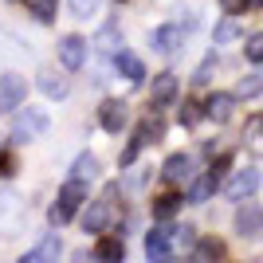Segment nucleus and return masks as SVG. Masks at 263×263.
Returning a JSON list of instances; mask_svg holds the SVG:
<instances>
[{"label": "nucleus", "instance_id": "nucleus-1", "mask_svg": "<svg viewBox=\"0 0 263 263\" xmlns=\"http://www.w3.org/2000/svg\"><path fill=\"white\" fill-rule=\"evenodd\" d=\"M83 197H87V181H67L63 189H59V200H55L51 209H47V220H51V228H63L67 220L75 216V209L83 204Z\"/></svg>", "mask_w": 263, "mask_h": 263}, {"label": "nucleus", "instance_id": "nucleus-11", "mask_svg": "<svg viewBox=\"0 0 263 263\" xmlns=\"http://www.w3.org/2000/svg\"><path fill=\"white\" fill-rule=\"evenodd\" d=\"M59 255H63V240H59V232H47L44 240L24 255V263H55Z\"/></svg>", "mask_w": 263, "mask_h": 263}, {"label": "nucleus", "instance_id": "nucleus-13", "mask_svg": "<svg viewBox=\"0 0 263 263\" xmlns=\"http://www.w3.org/2000/svg\"><path fill=\"white\" fill-rule=\"evenodd\" d=\"M145 255H149V259H169V255H173L169 228H149L145 232Z\"/></svg>", "mask_w": 263, "mask_h": 263}, {"label": "nucleus", "instance_id": "nucleus-10", "mask_svg": "<svg viewBox=\"0 0 263 263\" xmlns=\"http://www.w3.org/2000/svg\"><path fill=\"white\" fill-rule=\"evenodd\" d=\"M181 40H185V28H181V24H161V28L149 35V44H154L157 55H173L177 47H181Z\"/></svg>", "mask_w": 263, "mask_h": 263}, {"label": "nucleus", "instance_id": "nucleus-19", "mask_svg": "<svg viewBox=\"0 0 263 263\" xmlns=\"http://www.w3.org/2000/svg\"><path fill=\"white\" fill-rule=\"evenodd\" d=\"M71 177H75V181H95V177H99V157L95 154H79L75 165H71Z\"/></svg>", "mask_w": 263, "mask_h": 263}, {"label": "nucleus", "instance_id": "nucleus-29", "mask_svg": "<svg viewBox=\"0 0 263 263\" xmlns=\"http://www.w3.org/2000/svg\"><path fill=\"white\" fill-rule=\"evenodd\" d=\"M243 55H248V63H263V32L248 35V44H243Z\"/></svg>", "mask_w": 263, "mask_h": 263}, {"label": "nucleus", "instance_id": "nucleus-28", "mask_svg": "<svg viewBox=\"0 0 263 263\" xmlns=\"http://www.w3.org/2000/svg\"><path fill=\"white\" fill-rule=\"evenodd\" d=\"M169 243H173V248H193V243H197V232L189 228H169Z\"/></svg>", "mask_w": 263, "mask_h": 263}, {"label": "nucleus", "instance_id": "nucleus-8", "mask_svg": "<svg viewBox=\"0 0 263 263\" xmlns=\"http://www.w3.org/2000/svg\"><path fill=\"white\" fill-rule=\"evenodd\" d=\"M236 232H240V236H259L263 232V209L259 204L240 200V209H236Z\"/></svg>", "mask_w": 263, "mask_h": 263}, {"label": "nucleus", "instance_id": "nucleus-16", "mask_svg": "<svg viewBox=\"0 0 263 263\" xmlns=\"http://www.w3.org/2000/svg\"><path fill=\"white\" fill-rule=\"evenodd\" d=\"M106 224H110V204L106 200H95V204L83 212V228L87 232H106Z\"/></svg>", "mask_w": 263, "mask_h": 263}, {"label": "nucleus", "instance_id": "nucleus-22", "mask_svg": "<svg viewBox=\"0 0 263 263\" xmlns=\"http://www.w3.org/2000/svg\"><path fill=\"white\" fill-rule=\"evenodd\" d=\"M28 4V12H32L40 24H51L55 20V8H59V0H24Z\"/></svg>", "mask_w": 263, "mask_h": 263}, {"label": "nucleus", "instance_id": "nucleus-26", "mask_svg": "<svg viewBox=\"0 0 263 263\" xmlns=\"http://www.w3.org/2000/svg\"><path fill=\"white\" fill-rule=\"evenodd\" d=\"M243 138H248V142H252L255 149L263 154V114H252V118H248V126H243Z\"/></svg>", "mask_w": 263, "mask_h": 263}, {"label": "nucleus", "instance_id": "nucleus-20", "mask_svg": "<svg viewBox=\"0 0 263 263\" xmlns=\"http://www.w3.org/2000/svg\"><path fill=\"white\" fill-rule=\"evenodd\" d=\"M240 35H243V28L228 16V20H220V24H216V32H212V44L220 47V44H232V40H240Z\"/></svg>", "mask_w": 263, "mask_h": 263}, {"label": "nucleus", "instance_id": "nucleus-5", "mask_svg": "<svg viewBox=\"0 0 263 263\" xmlns=\"http://www.w3.org/2000/svg\"><path fill=\"white\" fill-rule=\"evenodd\" d=\"M87 40L83 35H63L59 40V63H63V71H79V67L87 63Z\"/></svg>", "mask_w": 263, "mask_h": 263}, {"label": "nucleus", "instance_id": "nucleus-21", "mask_svg": "<svg viewBox=\"0 0 263 263\" xmlns=\"http://www.w3.org/2000/svg\"><path fill=\"white\" fill-rule=\"evenodd\" d=\"M40 90H44L47 99H67V79H55L51 71H44V75H40Z\"/></svg>", "mask_w": 263, "mask_h": 263}, {"label": "nucleus", "instance_id": "nucleus-17", "mask_svg": "<svg viewBox=\"0 0 263 263\" xmlns=\"http://www.w3.org/2000/svg\"><path fill=\"white\" fill-rule=\"evenodd\" d=\"M220 189V181L212 173H204V177H193V181H189V200H193V204H204V200L212 197V193H216Z\"/></svg>", "mask_w": 263, "mask_h": 263}, {"label": "nucleus", "instance_id": "nucleus-7", "mask_svg": "<svg viewBox=\"0 0 263 263\" xmlns=\"http://www.w3.org/2000/svg\"><path fill=\"white\" fill-rule=\"evenodd\" d=\"M99 122H102V130H106V134H122V130H126V122H130V110H126V102L106 99V102L99 106Z\"/></svg>", "mask_w": 263, "mask_h": 263}, {"label": "nucleus", "instance_id": "nucleus-31", "mask_svg": "<svg viewBox=\"0 0 263 263\" xmlns=\"http://www.w3.org/2000/svg\"><path fill=\"white\" fill-rule=\"evenodd\" d=\"M118 24H106V28H102V35H99V47L102 51H118Z\"/></svg>", "mask_w": 263, "mask_h": 263}, {"label": "nucleus", "instance_id": "nucleus-9", "mask_svg": "<svg viewBox=\"0 0 263 263\" xmlns=\"http://www.w3.org/2000/svg\"><path fill=\"white\" fill-rule=\"evenodd\" d=\"M173 99H177V75H173V71L154 75V87H149V106L161 110V106H169Z\"/></svg>", "mask_w": 263, "mask_h": 263}, {"label": "nucleus", "instance_id": "nucleus-24", "mask_svg": "<svg viewBox=\"0 0 263 263\" xmlns=\"http://www.w3.org/2000/svg\"><path fill=\"white\" fill-rule=\"evenodd\" d=\"M259 90H263V75H243L240 83H236L232 95H236V99H255Z\"/></svg>", "mask_w": 263, "mask_h": 263}, {"label": "nucleus", "instance_id": "nucleus-3", "mask_svg": "<svg viewBox=\"0 0 263 263\" xmlns=\"http://www.w3.org/2000/svg\"><path fill=\"white\" fill-rule=\"evenodd\" d=\"M255 189H259V169H252V165H248V169H236V173H232V181L224 185V197L240 204V200L252 197Z\"/></svg>", "mask_w": 263, "mask_h": 263}, {"label": "nucleus", "instance_id": "nucleus-33", "mask_svg": "<svg viewBox=\"0 0 263 263\" xmlns=\"http://www.w3.org/2000/svg\"><path fill=\"white\" fill-rule=\"evenodd\" d=\"M0 173H4V177H12V173H16V161H12V154H8V149H0Z\"/></svg>", "mask_w": 263, "mask_h": 263}, {"label": "nucleus", "instance_id": "nucleus-12", "mask_svg": "<svg viewBox=\"0 0 263 263\" xmlns=\"http://www.w3.org/2000/svg\"><path fill=\"white\" fill-rule=\"evenodd\" d=\"M24 216V204L16 193H0V228H4V236H12V228L20 224Z\"/></svg>", "mask_w": 263, "mask_h": 263}, {"label": "nucleus", "instance_id": "nucleus-30", "mask_svg": "<svg viewBox=\"0 0 263 263\" xmlns=\"http://www.w3.org/2000/svg\"><path fill=\"white\" fill-rule=\"evenodd\" d=\"M216 63H220V55H216V51H209V55H204V63L197 67L193 83H209V79H212V71H216Z\"/></svg>", "mask_w": 263, "mask_h": 263}, {"label": "nucleus", "instance_id": "nucleus-15", "mask_svg": "<svg viewBox=\"0 0 263 263\" xmlns=\"http://www.w3.org/2000/svg\"><path fill=\"white\" fill-rule=\"evenodd\" d=\"M232 106H236V95H224V90H216V95L204 102V118H212V122H228V118H232Z\"/></svg>", "mask_w": 263, "mask_h": 263}, {"label": "nucleus", "instance_id": "nucleus-2", "mask_svg": "<svg viewBox=\"0 0 263 263\" xmlns=\"http://www.w3.org/2000/svg\"><path fill=\"white\" fill-rule=\"evenodd\" d=\"M24 99H28V83H24V75L4 71V75H0V110H4V114H12Z\"/></svg>", "mask_w": 263, "mask_h": 263}, {"label": "nucleus", "instance_id": "nucleus-25", "mask_svg": "<svg viewBox=\"0 0 263 263\" xmlns=\"http://www.w3.org/2000/svg\"><path fill=\"white\" fill-rule=\"evenodd\" d=\"M224 255V243L220 240H197L193 243V259H220Z\"/></svg>", "mask_w": 263, "mask_h": 263}, {"label": "nucleus", "instance_id": "nucleus-35", "mask_svg": "<svg viewBox=\"0 0 263 263\" xmlns=\"http://www.w3.org/2000/svg\"><path fill=\"white\" fill-rule=\"evenodd\" d=\"M220 8L224 12H240V8H248V0H220Z\"/></svg>", "mask_w": 263, "mask_h": 263}, {"label": "nucleus", "instance_id": "nucleus-23", "mask_svg": "<svg viewBox=\"0 0 263 263\" xmlns=\"http://www.w3.org/2000/svg\"><path fill=\"white\" fill-rule=\"evenodd\" d=\"M177 209H181V197H177V193H165V197L154 200V216H157V220L177 216Z\"/></svg>", "mask_w": 263, "mask_h": 263}, {"label": "nucleus", "instance_id": "nucleus-34", "mask_svg": "<svg viewBox=\"0 0 263 263\" xmlns=\"http://www.w3.org/2000/svg\"><path fill=\"white\" fill-rule=\"evenodd\" d=\"M228 165H232V157L224 154V157H220V161H212V169H209V173H212V177H216V181H220V177L228 173Z\"/></svg>", "mask_w": 263, "mask_h": 263}, {"label": "nucleus", "instance_id": "nucleus-27", "mask_svg": "<svg viewBox=\"0 0 263 263\" xmlns=\"http://www.w3.org/2000/svg\"><path fill=\"white\" fill-rule=\"evenodd\" d=\"M200 118H204V110H200V102H185V106L177 110V122H181V126H197Z\"/></svg>", "mask_w": 263, "mask_h": 263}, {"label": "nucleus", "instance_id": "nucleus-14", "mask_svg": "<svg viewBox=\"0 0 263 263\" xmlns=\"http://www.w3.org/2000/svg\"><path fill=\"white\" fill-rule=\"evenodd\" d=\"M114 67H118V75H126L130 83H142L145 79V63L134 51H114Z\"/></svg>", "mask_w": 263, "mask_h": 263}, {"label": "nucleus", "instance_id": "nucleus-32", "mask_svg": "<svg viewBox=\"0 0 263 263\" xmlns=\"http://www.w3.org/2000/svg\"><path fill=\"white\" fill-rule=\"evenodd\" d=\"M99 12V0H71V16H79V20H90Z\"/></svg>", "mask_w": 263, "mask_h": 263}, {"label": "nucleus", "instance_id": "nucleus-18", "mask_svg": "<svg viewBox=\"0 0 263 263\" xmlns=\"http://www.w3.org/2000/svg\"><path fill=\"white\" fill-rule=\"evenodd\" d=\"M95 259H106V263L126 259V240H122V236H106V240H99V243H95Z\"/></svg>", "mask_w": 263, "mask_h": 263}, {"label": "nucleus", "instance_id": "nucleus-4", "mask_svg": "<svg viewBox=\"0 0 263 263\" xmlns=\"http://www.w3.org/2000/svg\"><path fill=\"white\" fill-rule=\"evenodd\" d=\"M44 130H47L44 110H24L20 118H16V126H12V142H32V138H40Z\"/></svg>", "mask_w": 263, "mask_h": 263}, {"label": "nucleus", "instance_id": "nucleus-6", "mask_svg": "<svg viewBox=\"0 0 263 263\" xmlns=\"http://www.w3.org/2000/svg\"><path fill=\"white\" fill-rule=\"evenodd\" d=\"M161 177L169 181V185H189L193 177H197V169H193V157L189 154H169L161 165Z\"/></svg>", "mask_w": 263, "mask_h": 263}]
</instances>
